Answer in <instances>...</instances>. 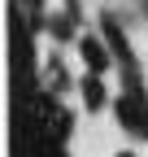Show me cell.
I'll use <instances>...</instances> for the list:
<instances>
[{
    "label": "cell",
    "mask_w": 148,
    "mask_h": 157,
    "mask_svg": "<svg viewBox=\"0 0 148 157\" xmlns=\"http://www.w3.org/2000/svg\"><path fill=\"white\" fill-rule=\"evenodd\" d=\"M113 118L122 131H131L135 140H148V92L144 87H126L113 101Z\"/></svg>",
    "instance_id": "6da1fadb"
},
{
    "label": "cell",
    "mask_w": 148,
    "mask_h": 157,
    "mask_svg": "<svg viewBox=\"0 0 148 157\" xmlns=\"http://www.w3.org/2000/svg\"><path fill=\"white\" fill-rule=\"evenodd\" d=\"M74 48H79L83 70H91V74H105L109 66L118 61V57H113V48H109V39H105V35H91V31H83L79 39H74Z\"/></svg>",
    "instance_id": "7a4b0ae2"
},
{
    "label": "cell",
    "mask_w": 148,
    "mask_h": 157,
    "mask_svg": "<svg viewBox=\"0 0 148 157\" xmlns=\"http://www.w3.org/2000/svg\"><path fill=\"white\" fill-rule=\"evenodd\" d=\"M100 35L109 39V48H113L118 66H122V70H135V52H131V39H126V31L118 26V17H113V13H100Z\"/></svg>",
    "instance_id": "3957f363"
},
{
    "label": "cell",
    "mask_w": 148,
    "mask_h": 157,
    "mask_svg": "<svg viewBox=\"0 0 148 157\" xmlns=\"http://www.w3.org/2000/svg\"><path fill=\"white\" fill-rule=\"evenodd\" d=\"M79 96H83V109H87V113H100V109L109 105L105 74H91V70H83V78H79Z\"/></svg>",
    "instance_id": "277c9868"
},
{
    "label": "cell",
    "mask_w": 148,
    "mask_h": 157,
    "mask_svg": "<svg viewBox=\"0 0 148 157\" xmlns=\"http://www.w3.org/2000/svg\"><path fill=\"white\" fill-rule=\"evenodd\" d=\"M44 78H48V92H65V87H70V74H65V66L57 61V57H52V61H48Z\"/></svg>",
    "instance_id": "5b68a950"
},
{
    "label": "cell",
    "mask_w": 148,
    "mask_h": 157,
    "mask_svg": "<svg viewBox=\"0 0 148 157\" xmlns=\"http://www.w3.org/2000/svg\"><path fill=\"white\" fill-rule=\"evenodd\" d=\"M113 157H139V153H135V148H118Z\"/></svg>",
    "instance_id": "8992f818"
}]
</instances>
